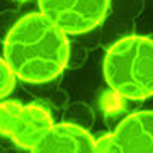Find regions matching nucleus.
Masks as SVG:
<instances>
[{
	"mask_svg": "<svg viewBox=\"0 0 153 153\" xmlns=\"http://www.w3.org/2000/svg\"><path fill=\"white\" fill-rule=\"evenodd\" d=\"M104 76L121 97H153V39L131 34L112 43L104 58Z\"/></svg>",
	"mask_w": 153,
	"mask_h": 153,
	"instance_id": "f03ea898",
	"label": "nucleus"
},
{
	"mask_svg": "<svg viewBox=\"0 0 153 153\" xmlns=\"http://www.w3.org/2000/svg\"><path fill=\"white\" fill-rule=\"evenodd\" d=\"M95 140L83 128L70 123L53 124L31 153H94Z\"/></svg>",
	"mask_w": 153,
	"mask_h": 153,
	"instance_id": "423d86ee",
	"label": "nucleus"
},
{
	"mask_svg": "<svg viewBox=\"0 0 153 153\" xmlns=\"http://www.w3.org/2000/svg\"><path fill=\"white\" fill-rule=\"evenodd\" d=\"M51 128L53 119L44 105L0 102V136L9 138L17 146L33 150Z\"/></svg>",
	"mask_w": 153,
	"mask_h": 153,
	"instance_id": "7ed1b4c3",
	"label": "nucleus"
},
{
	"mask_svg": "<svg viewBox=\"0 0 153 153\" xmlns=\"http://www.w3.org/2000/svg\"><path fill=\"white\" fill-rule=\"evenodd\" d=\"M68 56L66 36L41 12L17 19L4 39V60L17 78L29 83L56 78L68 63Z\"/></svg>",
	"mask_w": 153,
	"mask_h": 153,
	"instance_id": "f257e3e1",
	"label": "nucleus"
},
{
	"mask_svg": "<svg viewBox=\"0 0 153 153\" xmlns=\"http://www.w3.org/2000/svg\"><path fill=\"white\" fill-rule=\"evenodd\" d=\"M94 153H153V111H140L99 138Z\"/></svg>",
	"mask_w": 153,
	"mask_h": 153,
	"instance_id": "39448f33",
	"label": "nucleus"
},
{
	"mask_svg": "<svg viewBox=\"0 0 153 153\" xmlns=\"http://www.w3.org/2000/svg\"><path fill=\"white\" fill-rule=\"evenodd\" d=\"M16 78L17 76L12 71V68L9 66V63L4 58H0V100H4L14 90Z\"/></svg>",
	"mask_w": 153,
	"mask_h": 153,
	"instance_id": "0eeeda50",
	"label": "nucleus"
},
{
	"mask_svg": "<svg viewBox=\"0 0 153 153\" xmlns=\"http://www.w3.org/2000/svg\"><path fill=\"white\" fill-rule=\"evenodd\" d=\"M39 12L68 36L85 34L104 22L109 14L107 0H41Z\"/></svg>",
	"mask_w": 153,
	"mask_h": 153,
	"instance_id": "20e7f679",
	"label": "nucleus"
}]
</instances>
